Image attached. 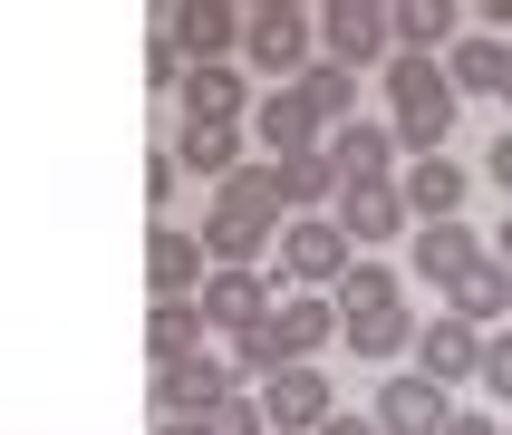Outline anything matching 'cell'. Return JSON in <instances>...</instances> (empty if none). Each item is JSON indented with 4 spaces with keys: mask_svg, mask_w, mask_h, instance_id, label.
Wrapping results in <instances>:
<instances>
[{
    "mask_svg": "<svg viewBox=\"0 0 512 435\" xmlns=\"http://www.w3.org/2000/svg\"><path fill=\"white\" fill-rule=\"evenodd\" d=\"M261 252H281V203H271V174L242 165L203 203V261H213V271H252Z\"/></svg>",
    "mask_w": 512,
    "mask_h": 435,
    "instance_id": "6da1fadb",
    "label": "cell"
},
{
    "mask_svg": "<svg viewBox=\"0 0 512 435\" xmlns=\"http://www.w3.org/2000/svg\"><path fill=\"white\" fill-rule=\"evenodd\" d=\"M387 97H397V116H387V136H397V155H445V136H455V78H445V58H387Z\"/></svg>",
    "mask_w": 512,
    "mask_h": 435,
    "instance_id": "7a4b0ae2",
    "label": "cell"
},
{
    "mask_svg": "<svg viewBox=\"0 0 512 435\" xmlns=\"http://www.w3.org/2000/svg\"><path fill=\"white\" fill-rule=\"evenodd\" d=\"M242 58H252L271 87L310 78L319 68V10H300V0H252V10H242Z\"/></svg>",
    "mask_w": 512,
    "mask_h": 435,
    "instance_id": "3957f363",
    "label": "cell"
},
{
    "mask_svg": "<svg viewBox=\"0 0 512 435\" xmlns=\"http://www.w3.org/2000/svg\"><path fill=\"white\" fill-rule=\"evenodd\" d=\"M319 58L348 68V78H358V68H387V58H397L387 0H329V10H319Z\"/></svg>",
    "mask_w": 512,
    "mask_h": 435,
    "instance_id": "277c9868",
    "label": "cell"
},
{
    "mask_svg": "<svg viewBox=\"0 0 512 435\" xmlns=\"http://www.w3.org/2000/svg\"><path fill=\"white\" fill-rule=\"evenodd\" d=\"M348 261H358V242H348L329 213H300V223H281V281L290 290H339Z\"/></svg>",
    "mask_w": 512,
    "mask_h": 435,
    "instance_id": "5b68a950",
    "label": "cell"
},
{
    "mask_svg": "<svg viewBox=\"0 0 512 435\" xmlns=\"http://www.w3.org/2000/svg\"><path fill=\"white\" fill-rule=\"evenodd\" d=\"M232 387H242V377H232V358L194 348V358L155 368V387H145V416H155V426H165V416H213V406H223Z\"/></svg>",
    "mask_w": 512,
    "mask_h": 435,
    "instance_id": "8992f818",
    "label": "cell"
},
{
    "mask_svg": "<svg viewBox=\"0 0 512 435\" xmlns=\"http://www.w3.org/2000/svg\"><path fill=\"white\" fill-rule=\"evenodd\" d=\"M155 20L174 29L184 68H232V58H242V0H174Z\"/></svg>",
    "mask_w": 512,
    "mask_h": 435,
    "instance_id": "52a82bcc",
    "label": "cell"
},
{
    "mask_svg": "<svg viewBox=\"0 0 512 435\" xmlns=\"http://www.w3.org/2000/svg\"><path fill=\"white\" fill-rule=\"evenodd\" d=\"M252 145H261V165H290V155H319L329 126L310 116L300 87H271V97H252Z\"/></svg>",
    "mask_w": 512,
    "mask_h": 435,
    "instance_id": "ba28073f",
    "label": "cell"
},
{
    "mask_svg": "<svg viewBox=\"0 0 512 435\" xmlns=\"http://www.w3.org/2000/svg\"><path fill=\"white\" fill-rule=\"evenodd\" d=\"M329 416H339V397H329V377H319V368L261 377V426H271V435H319Z\"/></svg>",
    "mask_w": 512,
    "mask_h": 435,
    "instance_id": "9c48e42d",
    "label": "cell"
},
{
    "mask_svg": "<svg viewBox=\"0 0 512 435\" xmlns=\"http://www.w3.org/2000/svg\"><path fill=\"white\" fill-rule=\"evenodd\" d=\"M271 300H281V281H261V271H213L203 281V329H223V339H252L261 319H271Z\"/></svg>",
    "mask_w": 512,
    "mask_h": 435,
    "instance_id": "30bf717a",
    "label": "cell"
},
{
    "mask_svg": "<svg viewBox=\"0 0 512 435\" xmlns=\"http://www.w3.org/2000/svg\"><path fill=\"white\" fill-rule=\"evenodd\" d=\"M368 416H377V435H445V426H455V397H445L435 377L406 368V377H387V387H377Z\"/></svg>",
    "mask_w": 512,
    "mask_h": 435,
    "instance_id": "8fae6325",
    "label": "cell"
},
{
    "mask_svg": "<svg viewBox=\"0 0 512 435\" xmlns=\"http://www.w3.org/2000/svg\"><path fill=\"white\" fill-rule=\"evenodd\" d=\"M329 223L358 242V252H377V242H397L406 232V194L397 174H377V184H339V203H329Z\"/></svg>",
    "mask_w": 512,
    "mask_h": 435,
    "instance_id": "7c38bea8",
    "label": "cell"
},
{
    "mask_svg": "<svg viewBox=\"0 0 512 435\" xmlns=\"http://www.w3.org/2000/svg\"><path fill=\"white\" fill-rule=\"evenodd\" d=\"M406 358H416V377H435V387L455 397L464 377H484V329H464V319H426Z\"/></svg>",
    "mask_w": 512,
    "mask_h": 435,
    "instance_id": "4fadbf2b",
    "label": "cell"
},
{
    "mask_svg": "<svg viewBox=\"0 0 512 435\" xmlns=\"http://www.w3.org/2000/svg\"><path fill=\"white\" fill-rule=\"evenodd\" d=\"M145 281H155V300H203V281H213V261H203V232L155 223V242H145Z\"/></svg>",
    "mask_w": 512,
    "mask_h": 435,
    "instance_id": "5bb4252c",
    "label": "cell"
},
{
    "mask_svg": "<svg viewBox=\"0 0 512 435\" xmlns=\"http://www.w3.org/2000/svg\"><path fill=\"white\" fill-rule=\"evenodd\" d=\"M184 126H252V78L242 68H184Z\"/></svg>",
    "mask_w": 512,
    "mask_h": 435,
    "instance_id": "9a60e30c",
    "label": "cell"
},
{
    "mask_svg": "<svg viewBox=\"0 0 512 435\" xmlns=\"http://www.w3.org/2000/svg\"><path fill=\"white\" fill-rule=\"evenodd\" d=\"M464 184H474V174H464L455 155H426V165H406V174H397L406 223H464Z\"/></svg>",
    "mask_w": 512,
    "mask_h": 435,
    "instance_id": "2e32d148",
    "label": "cell"
},
{
    "mask_svg": "<svg viewBox=\"0 0 512 435\" xmlns=\"http://www.w3.org/2000/svg\"><path fill=\"white\" fill-rule=\"evenodd\" d=\"M387 29H397V58H445L464 39L455 0H387Z\"/></svg>",
    "mask_w": 512,
    "mask_h": 435,
    "instance_id": "e0dca14e",
    "label": "cell"
},
{
    "mask_svg": "<svg viewBox=\"0 0 512 435\" xmlns=\"http://www.w3.org/2000/svg\"><path fill=\"white\" fill-rule=\"evenodd\" d=\"M319 155H329V174H339V184H377V174L397 165V136H387V126H368V116H348V126H329V145H319Z\"/></svg>",
    "mask_w": 512,
    "mask_h": 435,
    "instance_id": "ac0fdd59",
    "label": "cell"
},
{
    "mask_svg": "<svg viewBox=\"0 0 512 435\" xmlns=\"http://www.w3.org/2000/svg\"><path fill=\"white\" fill-rule=\"evenodd\" d=\"M484 252H493V242H474L464 223H416V281H435V290H455Z\"/></svg>",
    "mask_w": 512,
    "mask_h": 435,
    "instance_id": "d6986e66",
    "label": "cell"
},
{
    "mask_svg": "<svg viewBox=\"0 0 512 435\" xmlns=\"http://www.w3.org/2000/svg\"><path fill=\"white\" fill-rule=\"evenodd\" d=\"M445 319H464V329H493V319H512V271L484 252L455 290H445Z\"/></svg>",
    "mask_w": 512,
    "mask_h": 435,
    "instance_id": "ffe728a7",
    "label": "cell"
},
{
    "mask_svg": "<svg viewBox=\"0 0 512 435\" xmlns=\"http://www.w3.org/2000/svg\"><path fill=\"white\" fill-rule=\"evenodd\" d=\"M242 126H174V165L184 174H203V184H232L242 174Z\"/></svg>",
    "mask_w": 512,
    "mask_h": 435,
    "instance_id": "44dd1931",
    "label": "cell"
},
{
    "mask_svg": "<svg viewBox=\"0 0 512 435\" xmlns=\"http://www.w3.org/2000/svg\"><path fill=\"white\" fill-rule=\"evenodd\" d=\"M416 329H426V319L406 310V300H387V310L339 319V348H358V358H406V348H416Z\"/></svg>",
    "mask_w": 512,
    "mask_h": 435,
    "instance_id": "7402d4cb",
    "label": "cell"
},
{
    "mask_svg": "<svg viewBox=\"0 0 512 435\" xmlns=\"http://www.w3.org/2000/svg\"><path fill=\"white\" fill-rule=\"evenodd\" d=\"M445 78H455V97H503V39L464 29L455 49H445Z\"/></svg>",
    "mask_w": 512,
    "mask_h": 435,
    "instance_id": "603a6c76",
    "label": "cell"
},
{
    "mask_svg": "<svg viewBox=\"0 0 512 435\" xmlns=\"http://www.w3.org/2000/svg\"><path fill=\"white\" fill-rule=\"evenodd\" d=\"M203 339H213V329H203V310H194V300H155V319H145V348H155V368L194 358Z\"/></svg>",
    "mask_w": 512,
    "mask_h": 435,
    "instance_id": "cb8c5ba5",
    "label": "cell"
},
{
    "mask_svg": "<svg viewBox=\"0 0 512 435\" xmlns=\"http://www.w3.org/2000/svg\"><path fill=\"white\" fill-rule=\"evenodd\" d=\"M329 300H339V319H358V310H387V300H406V290H397V271H387V261L358 252V261H348V281L329 290Z\"/></svg>",
    "mask_w": 512,
    "mask_h": 435,
    "instance_id": "d4e9b609",
    "label": "cell"
},
{
    "mask_svg": "<svg viewBox=\"0 0 512 435\" xmlns=\"http://www.w3.org/2000/svg\"><path fill=\"white\" fill-rule=\"evenodd\" d=\"M290 87L310 97V116H319V126H348V116H358V78H348V68H329V58H319L310 78H290Z\"/></svg>",
    "mask_w": 512,
    "mask_h": 435,
    "instance_id": "484cf974",
    "label": "cell"
},
{
    "mask_svg": "<svg viewBox=\"0 0 512 435\" xmlns=\"http://www.w3.org/2000/svg\"><path fill=\"white\" fill-rule=\"evenodd\" d=\"M203 435H271V426H261V397H242V387H232V397L203 416Z\"/></svg>",
    "mask_w": 512,
    "mask_h": 435,
    "instance_id": "4316f807",
    "label": "cell"
},
{
    "mask_svg": "<svg viewBox=\"0 0 512 435\" xmlns=\"http://www.w3.org/2000/svg\"><path fill=\"white\" fill-rule=\"evenodd\" d=\"M474 387L512 406V329H484V377H474Z\"/></svg>",
    "mask_w": 512,
    "mask_h": 435,
    "instance_id": "83f0119b",
    "label": "cell"
},
{
    "mask_svg": "<svg viewBox=\"0 0 512 435\" xmlns=\"http://www.w3.org/2000/svg\"><path fill=\"white\" fill-rule=\"evenodd\" d=\"M145 68H155V87H184V49H174L165 20H155V39H145Z\"/></svg>",
    "mask_w": 512,
    "mask_h": 435,
    "instance_id": "f1b7e54d",
    "label": "cell"
},
{
    "mask_svg": "<svg viewBox=\"0 0 512 435\" xmlns=\"http://www.w3.org/2000/svg\"><path fill=\"white\" fill-rule=\"evenodd\" d=\"M174 184H184V165H174V145H155V174H145V194L174 203Z\"/></svg>",
    "mask_w": 512,
    "mask_h": 435,
    "instance_id": "f546056e",
    "label": "cell"
},
{
    "mask_svg": "<svg viewBox=\"0 0 512 435\" xmlns=\"http://www.w3.org/2000/svg\"><path fill=\"white\" fill-rule=\"evenodd\" d=\"M484 174H493V184H503V213H512V126H503V136H493V155H484Z\"/></svg>",
    "mask_w": 512,
    "mask_h": 435,
    "instance_id": "4dcf8cb0",
    "label": "cell"
},
{
    "mask_svg": "<svg viewBox=\"0 0 512 435\" xmlns=\"http://www.w3.org/2000/svg\"><path fill=\"white\" fill-rule=\"evenodd\" d=\"M445 435H503V416H484V406H455V426Z\"/></svg>",
    "mask_w": 512,
    "mask_h": 435,
    "instance_id": "1f68e13d",
    "label": "cell"
},
{
    "mask_svg": "<svg viewBox=\"0 0 512 435\" xmlns=\"http://www.w3.org/2000/svg\"><path fill=\"white\" fill-rule=\"evenodd\" d=\"M319 435H377V416H368V406H339V416H329Z\"/></svg>",
    "mask_w": 512,
    "mask_h": 435,
    "instance_id": "d6a6232c",
    "label": "cell"
},
{
    "mask_svg": "<svg viewBox=\"0 0 512 435\" xmlns=\"http://www.w3.org/2000/svg\"><path fill=\"white\" fill-rule=\"evenodd\" d=\"M155 435H203V416H165V426H155Z\"/></svg>",
    "mask_w": 512,
    "mask_h": 435,
    "instance_id": "836d02e7",
    "label": "cell"
},
{
    "mask_svg": "<svg viewBox=\"0 0 512 435\" xmlns=\"http://www.w3.org/2000/svg\"><path fill=\"white\" fill-rule=\"evenodd\" d=\"M493 261H503V271H512V213H503V232H493Z\"/></svg>",
    "mask_w": 512,
    "mask_h": 435,
    "instance_id": "e575fe53",
    "label": "cell"
},
{
    "mask_svg": "<svg viewBox=\"0 0 512 435\" xmlns=\"http://www.w3.org/2000/svg\"><path fill=\"white\" fill-rule=\"evenodd\" d=\"M503 97H512V49H503Z\"/></svg>",
    "mask_w": 512,
    "mask_h": 435,
    "instance_id": "d590c367",
    "label": "cell"
},
{
    "mask_svg": "<svg viewBox=\"0 0 512 435\" xmlns=\"http://www.w3.org/2000/svg\"><path fill=\"white\" fill-rule=\"evenodd\" d=\"M503 435H512V416H503Z\"/></svg>",
    "mask_w": 512,
    "mask_h": 435,
    "instance_id": "8d00e7d4",
    "label": "cell"
}]
</instances>
